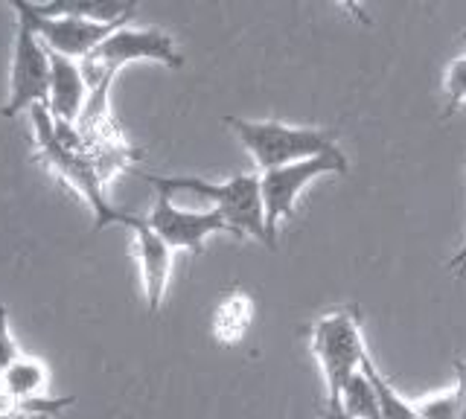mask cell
<instances>
[{
	"label": "cell",
	"instance_id": "cell-4",
	"mask_svg": "<svg viewBox=\"0 0 466 419\" xmlns=\"http://www.w3.org/2000/svg\"><path fill=\"white\" fill-rule=\"evenodd\" d=\"M225 125L239 137V143L254 157L259 172L309 161V157L329 155L339 149V143H335L339 132L335 128H309V125H289L280 120H242V117H225Z\"/></svg>",
	"mask_w": 466,
	"mask_h": 419
},
{
	"label": "cell",
	"instance_id": "cell-11",
	"mask_svg": "<svg viewBox=\"0 0 466 419\" xmlns=\"http://www.w3.org/2000/svg\"><path fill=\"white\" fill-rule=\"evenodd\" d=\"M359 370L364 373V379H368L370 387H373L376 404H379V416H382V419H417L414 402H408L405 396H400V390L385 379V373L376 367V361L370 358V353L361 358Z\"/></svg>",
	"mask_w": 466,
	"mask_h": 419
},
{
	"label": "cell",
	"instance_id": "cell-12",
	"mask_svg": "<svg viewBox=\"0 0 466 419\" xmlns=\"http://www.w3.org/2000/svg\"><path fill=\"white\" fill-rule=\"evenodd\" d=\"M251 314H254L251 297L242 294V292L228 294L222 303H218L216 317H213L216 338L222 344H237L245 335L248 324H251Z\"/></svg>",
	"mask_w": 466,
	"mask_h": 419
},
{
	"label": "cell",
	"instance_id": "cell-13",
	"mask_svg": "<svg viewBox=\"0 0 466 419\" xmlns=\"http://www.w3.org/2000/svg\"><path fill=\"white\" fill-rule=\"evenodd\" d=\"M339 411H341L344 419H382V416H379L376 394H373L370 382L364 379L361 370L341 387V394H339Z\"/></svg>",
	"mask_w": 466,
	"mask_h": 419
},
{
	"label": "cell",
	"instance_id": "cell-6",
	"mask_svg": "<svg viewBox=\"0 0 466 419\" xmlns=\"http://www.w3.org/2000/svg\"><path fill=\"white\" fill-rule=\"evenodd\" d=\"M347 155L335 149L329 155H318L309 161H298L289 166H277L268 172H257L259 175V198H262V219H266V242L268 248H277V230L295 213L298 198L303 190L320 175H344Z\"/></svg>",
	"mask_w": 466,
	"mask_h": 419
},
{
	"label": "cell",
	"instance_id": "cell-8",
	"mask_svg": "<svg viewBox=\"0 0 466 419\" xmlns=\"http://www.w3.org/2000/svg\"><path fill=\"white\" fill-rule=\"evenodd\" d=\"M155 195L157 198L152 205V213L143 215V222L172 254L175 251L201 254L210 236L233 234L228 222L216 210H189V207H178L164 193H155Z\"/></svg>",
	"mask_w": 466,
	"mask_h": 419
},
{
	"label": "cell",
	"instance_id": "cell-19",
	"mask_svg": "<svg viewBox=\"0 0 466 419\" xmlns=\"http://www.w3.org/2000/svg\"><path fill=\"white\" fill-rule=\"evenodd\" d=\"M320 419H341V414H339V404H327V408L320 411Z\"/></svg>",
	"mask_w": 466,
	"mask_h": 419
},
{
	"label": "cell",
	"instance_id": "cell-20",
	"mask_svg": "<svg viewBox=\"0 0 466 419\" xmlns=\"http://www.w3.org/2000/svg\"><path fill=\"white\" fill-rule=\"evenodd\" d=\"M461 38H463V41H466V30H463V33H461Z\"/></svg>",
	"mask_w": 466,
	"mask_h": 419
},
{
	"label": "cell",
	"instance_id": "cell-17",
	"mask_svg": "<svg viewBox=\"0 0 466 419\" xmlns=\"http://www.w3.org/2000/svg\"><path fill=\"white\" fill-rule=\"evenodd\" d=\"M446 271H466V239H463V244L458 248V254L446 263Z\"/></svg>",
	"mask_w": 466,
	"mask_h": 419
},
{
	"label": "cell",
	"instance_id": "cell-2",
	"mask_svg": "<svg viewBox=\"0 0 466 419\" xmlns=\"http://www.w3.org/2000/svg\"><path fill=\"white\" fill-rule=\"evenodd\" d=\"M29 123H33V132H35L38 161L85 201L87 210L94 213V230H102L108 224H123V227L131 230L140 222L137 213L116 207L114 201L106 195V181L99 178V172L94 169V164L87 161L82 152H73V149H67V146L58 143L47 105L29 108Z\"/></svg>",
	"mask_w": 466,
	"mask_h": 419
},
{
	"label": "cell",
	"instance_id": "cell-21",
	"mask_svg": "<svg viewBox=\"0 0 466 419\" xmlns=\"http://www.w3.org/2000/svg\"><path fill=\"white\" fill-rule=\"evenodd\" d=\"M339 414H341V411H339ZM341 419H344V416H341Z\"/></svg>",
	"mask_w": 466,
	"mask_h": 419
},
{
	"label": "cell",
	"instance_id": "cell-7",
	"mask_svg": "<svg viewBox=\"0 0 466 419\" xmlns=\"http://www.w3.org/2000/svg\"><path fill=\"white\" fill-rule=\"evenodd\" d=\"M50 88V50L33 33L24 18H18L12 38V74H9V103L0 108L4 117H18L21 111L47 105Z\"/></svg>",
	"mask_w": 466,
	"mask_h": 419
},
{
	"label": "cell",
	"instance_id": "cell-5",
	"mask_svg": "<svg viewBox=\"0 0 466 419\" xmlns=\"http://www.w3.org/2000/svg\"><path fill=\"white\" fill-rule=\"evenodd\" d=\"M309 341L320 364V373H324L327 404H339L341 387L359 373L361 358L368 355V346H364V335H361L359 306H344L318 317L309 329Z\"/></svg>",
	"mask_w": 466,
	"mask_h": 419
},
{
	"label": "cell",
	"instance_id": "cell-14",
	"mask_svg": "<svg viewBox=\"0 0 466 419\" xmlns=\"http://www.w3.org/2000/svg\"><path fill=\"white\" fill-rule=\"evenodd\" d=\"M417 419H463L466 416V402L461 387L449 390V394H437L414 404Z\"/></svg>",
	"mask_w": 466,
	"mask_h": 419
},
{
	"label": "cell",
	"instance_id": "cell-18",
	"mask_svg": "<svg viewBox=\"0 0 466 419\" xmlns=\"http://www.w3.org/2000/svg\"><path fill=\"white\" fill-rule=\"evenodd\" d=\"M455 373H458V387H461L463 402H466V358L455 361Z\"/></svg>",
	"mask_w": 466,
	"mask_h": 419
},
{
	"label": "cell",
	"instance_id": "cell-3",
	"mask_svg": "<svg viewBox=\"0 0 466 419\" xmlns=\"http://www.w3.org/2000/svg\"><path fill=\"white\" fill-rule=\"evenodd\" d=\"M137 178L155 186V193L175 195V193H193L210 201V210H216L228 227L233 230V236H251L262 244L266 242V219H262V198H259V175L257 172H239L222 184L193 178V175H152V172L131 169Z\"/></svg>",
	"mask_w": 466,
	"mask_h": 419
},
{
	"label": "cell",
	"instance_id": "cell-9",
	"mask_svg": "<svg viewBox=\"0 0 466 419\" xmlns=\"http://www.w3.org/2000/svg\"><path fill=\"white\" fill-rule=\"evenodd\" d=\"M135 234V251H137V265H140V285H143V300L149 314H157L164 306V297L169 292V274H172V251L160 242L149 227H146L143 215L140 222L131 227Z\"/></svg>",
	"mask_w": 466,
	"mask_h": 419
},
{
	"label": "cell",
	"instance_id": "cell-15",
	"mask_svg": "<svg viewBox=\"0 0 466 419\" xmlns=\"http://www.w3.org/2000/svg\"><path fill=\"white\" fill-rule=\"evenodd\" d=\"M466 105V55L455 59L446 67V111L443 117H451L458 108Z\"/></svg>",
	"mask_w": 466,
	"mask_h": 419
},
{
	"label": "cell",
	"instance_id": "cell-1",
	"mask_svg": "<svg viewBox=\"0 0 466 419\" xmlns=\"http://www.w3.org/2000/svg\"><path fill=\"white\" fill-rule=\"evenodd\" d=\"M131 62H160L172 70L184 67V55L175 47V41L160 30H140V26H120L114 30L102 45L79 62L82 76L87 85V103L76 123V128L85 132H96V128L108 125V88L116 79V74Z\"/></svg>",
	"mask_w": 466,
	"mask_h": 419
},
{
	"label": "cell",
	"instance_id": "cell-10",
	"mask_svg": "<svg viewBox=\"0 0 466 419\" xmlns=\"http://www.w3.org/2000/svg\"><path fill=\"white\" fill-rule=\"evenodd\" d=\"M87 103V85L79 62L50 53V88H47V111L56 123L76 125Z\"/></svg>",
	"mask_w": 466,
	"mask_h": 419
},
{
	"label": "cell",
	"instance_id": "cell-16",
	"mask_svg": "<svg viewBox=\"0 0 466 419\" xmlns=\"http://www.w3.org/2000/svg\"><path fill=\"white\" fill-rule=\"evenodd\" d=\"M18 355H21V350H18V341H15L12 329H9V312H6V306H0V375H4V370Z\"/></svg>",
	"mask_w": 466,
	"mask_h": 419
}]
</instances>
